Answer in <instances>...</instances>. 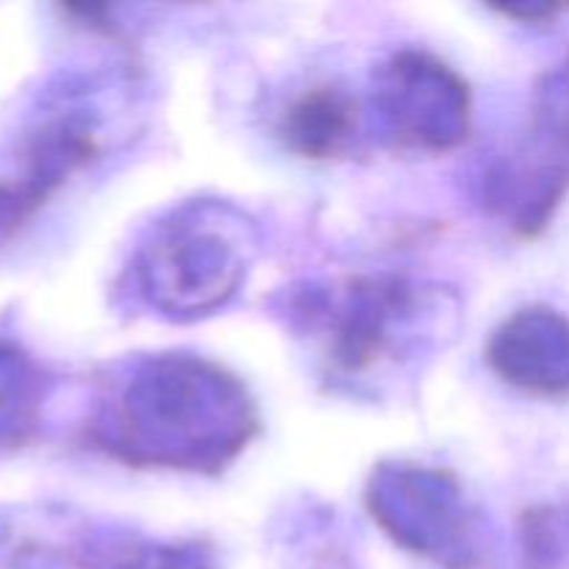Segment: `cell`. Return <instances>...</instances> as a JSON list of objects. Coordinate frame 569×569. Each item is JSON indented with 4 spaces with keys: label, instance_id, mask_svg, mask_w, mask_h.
I'll use <instances>...</instances> for the list:
<instances>
[{
    "label": "cell",
    "instance_id": "7a4b0ae2",
    "mask_svg": "<svg viewBox=\"0 0 569 569\" xmlns=\"http://www.w3.org/2000/svg\"><path fill=\"white\" fill-rule=\"evenodd\" d=\"M26 361L0 345V442H11L28 420Z\"/></svg>",
    "mask_w": 569,
    "mask_h": 569
},
{
    "label": "cell",
    "instance_id": "6da1fadb",
    "mask_svg": "<svg viewBox=\"0 0 569 569\" xmlns=\"http://www.w3.org/2000/svg\"><path fill=\"white\" fill-rule=\"evenodd\" d=\"M511 365L528 387L569 392V320L550 311L528 317L511 337Z\"/></svg>",
    "mask_w": 569,
    "mask_h": 569
}]
</instances>
